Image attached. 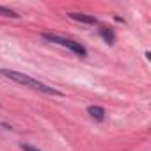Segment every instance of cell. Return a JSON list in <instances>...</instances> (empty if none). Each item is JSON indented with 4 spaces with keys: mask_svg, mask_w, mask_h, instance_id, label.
Wrapping results in <instances>:
<instances>
[{
    "mask_svg": "<svg viewBox=\"0 0 151 151\" xmlns=\"http://www.w3.org/2000/svg\"><path fill=\"white\" fill-rule=\"evenodd\" d=\"M0 73H2L6 78H9V80L16 82V84H20V86H27V87L36 89V91H41V93H45V94L62 96V93H60L59 89H55V87H52V86H46V84H43V82H39V80H34L32 77H29V75H23V73H20V71L0 69Z\"/></svg>",
    "mask_w": 151,
    "mask_h": 151,
    "instance_id": "6da1fadb",
    "label": "cell"
},
{
    "mask_svg": "<svg viewBox=\"0 0 151 151\" xmlns=\"http://www.w3.org/2000/svg\"><path fill=\"white\" fill-rule=\"evenodd\" d=\"M68 16H69L71 20H75V22H80V23H86V25H96V23H98V20H96L94 16L82 14V13H69Z\"/></svg>",
    "mask_w": 151,
    "mask_h": 151,
    "instance_id": "3957f363",
    "label": "cell"
},
{
    "mask_svg": "<svg viewBox=\"0 0 151 151\" xmlns=\"http://www.w3.org/2000/svg\"><path fill=\"white\" fill-rule=\"evenodd\" d=\"M0 16H9V18H20L18 13H14L13 9L9 7H4V6H0Z\"/></svg>",
    "mask_w": 151,
    "mask_h": 151,
    "instance_id": "8992f818",
    "label": "cell"
},
{
    "mask_svg": "<svg viewBox=\"0 0 151 151\" xmlns=\"http://www.w3.org/2000/svg\"><path fill=\"white\" fill-rule=\"evenodd\" d=\"M43 37H45L46 41H50V43H57V45H60V46H64V48H69L71 52H75V53L80 55V57H87V50H86L80 43L73 41V39L60 37V36H57V34H48V32H45Z\"/></svg>",
    "mask_w": 151,
    "mask_h": 151,
    "instance_id": "7a4b0ae2",
    "label": "cell"
},
{
    "mask_svg": "<svg viewBox=\"0 0 151 151\" xmlns=\"http://www.w3.org/2000/svg\"><path fill=\"white\" fill-rule=\"evenodd\" d=\"M20 147H22L23 151H39L37 147H34V146H30V144H25V142H22V144H20Z\"/></svg>",
    "mask_w": 151,
    "mask_h": 151,
    "instance_id": "52a82bcc",
    "label": "cell"
},
{
    "mask_svg": "<svg viewBox=\"0 0 151 151\" xmlns=\"http://www.w3.org/2000/svg\"><path fill=\"white\" fill-rule=\"evenodd\" d=\"M87 112L91 114V117L93 119H96V121H103L105 119V109L103 107H100V105H91V107H87Z\"/></svg>",
    "mask_w": 151,
    "mask_h": 151,
    "instance_id": "277c9868",
    "label": "cell"
},
{
    "mask_svg": "<svg viewBox=\"0 0 151 151\" xmlns=\"http://www.w3.org/2000/svg\"><path fill=\"white\" fill-rule=\"evenodd\" d=\"M100 36H101L109 45H114V43H116V34H114L112 29H109V27H100Z\"/></svg>",
    "mask_w": 151,
    "mask_h": 151,
    "instance_id": "5b68a950",
    "label": "cell"
}]
</instances>
